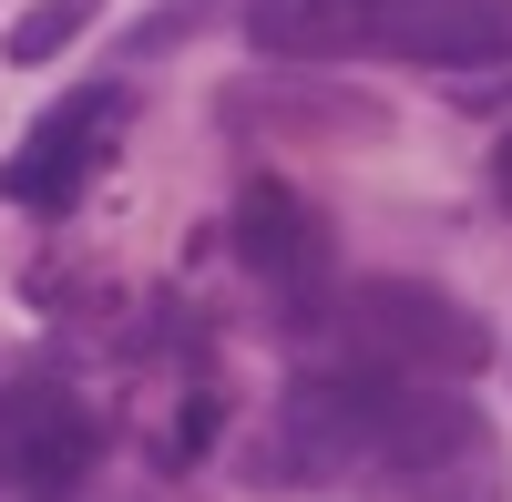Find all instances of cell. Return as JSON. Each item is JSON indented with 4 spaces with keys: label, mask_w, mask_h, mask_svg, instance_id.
<instances>
[{
    "label": "cell",
    "mask_w": 512,
    "mask_h": 502,
    "mask_svg": "<svg viewBox=\"0 0 512 502\" xmlns=\"http://www.w3.org/2000/svg\"><path fill=\"white\" fill-rule=\"evenodd\" d=\"M236 267L246 277H267L287 308H318V287H328V216L297 185H277V175H256L246 195H236Z\"/></svg>",
    "instance_id": "5b68a950"
},
{
    "label": "cell",
    "mask_w": 512,
    "mask_h": 502,
    "mask_svg": "<svg viewBox=\"0 0 512 502\" xmlns=\"http://www.w3.org/2000/svg\"><path fill=\"white\" fill-rule=\"evenodd\" d=\"M93 451H103V431L62 380H0V492L62 502L93 472Z\"/></svg>",
    "instance_id": "3957f363"
},
{
    "label": "cell",
    "mask_w": 512,
    "mask_h": 502,
    "mask_svg": "<svg viewBox=\"0 0 512 502\" xmlns=\"http://www.w3.org/2000/svg\"><path fill=\"white\" fill-rule=\"evenodd\" d=\"M379 52L420 72H482L512 52V0H379Z\"/></svg>",
    "instance_id": "8992f818"
},
{
    "label": "cell",
    "mask_w": 512,
    "mask_h": 502,
    "mask_svg": "<svg viewBox=\"0 0 512 502\" xmlns=\"http://www.w3.org/2000/svg\"><path fill=\"white\" fill-rule=\"evenodd\" d=\"M82 21H93V0H41V11H21V21H11V62H52V52H72Z\"/></svg>",
    "instance_id": "9c48e42d"
},
{
    "label": "cell",
    "mask_w": 512,
    "mask_h": 502,
    "mask_svg": "<svg viewBox=\"0 0 512 502\" xmlns=\"http://www.w3.org/2000/svg\"><path fill=\"white\" fill-rule=\"evenodd\" d=\"M113 134H123V93H113V82H93V93H72L62 113H41L31 134L11 144V164H0V195L31 205V216H62V205L103 175Z\"/></svg>",
    "instance_id": "277c9868"
},
{
    "label": "cell",
    "mask_w": 512,
    "mask_h": 502,
    "mask_svg": "<svg viewBox=\"0 0 512 502\" xmlns=\"http://www.w3.org/2000/svg\"><path fill=\"white\" fill-rule=\"evenodd\" d=\"M492 185H502V205H512V144H502V154H492Z\"/></svg>",
    "instance_id": "30bf717a"
},
{
    "label": "cell",
    "mask_w": 512,
    "mask_h": 502,
    "mask_svg": "<svg viewBox=\"0 0 512 502\" xmlns=\"http://www.w3.org/2000/svg\"><path fill=\"white\" fill-rule=\"evenodd\" d=\"M246 41L267 62H349L379 52V0H246Z\"/></svg>",
    "instance_id": "52a82bcc"
},
{
    "label": "cell",
    "mask_w": 512,
    "mask_h": 502,
    "mask_svg": "<svg viewBox=\"0 0 512 502\" xmlns=\"http://www.w3.org/2000/svg\"><path fill=\"white\" fill-rule=\"evenodd\" d=\"M338 349H349V369H379V380H472V369L492 359V328L441 298V287H420V277H359V287H338Z\"/></svg>",
    "instance_id": "7a4b0ae2"
},
{
    "label": "cell",
    "mask_w": 512,
    "mask_h": 502,
    "mask_svg": "<svg viewBox=\"0 0 512 502\" xmlns=\"http://www.w3.org/2000/svg\"><path fill=\"white\" fill-rule=\"evenodd\" d=\"M379 502H502V472H492V451L441 462V472H379Z\"/></svg>",
    "instance_id": "ba28073f"
},
{
    "label": "cell",
    "mask_w": 512,
    "mask_h": 502,
    "mask_svg": "<svg viewBox=\"0 0 512 502\" xmlns=\"http://www.w3.org/2000/svg\"><path fill=\"white\" fill-rule=\"evenodd\" d=\"M390 400H400V380L349 369V359L287 380V400H277L267 441H256L246 482H256V492H318V482L369 472V462H379V431H390Z\"/></svg>",
    "instance_id": "6da1fadb"
}]
</instances>
